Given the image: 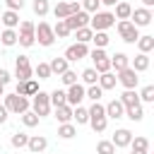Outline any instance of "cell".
I'll list each match as a JSON object with an SVG mask.
<instances>
[{
	"mask_svg": "<svg viewBox=\"0 0 154 154\" xmlns=\"http://www.w3.org/2000/svg\"><path fill=\"white\" fill-rule=\"evenodd\" d=\"M87 111H89V125H91V130H94V132H103V130H106V125H108V118H106L103 103L94 101V103H91V108H87Z\"/></svg>",
	"mask_w": 154,
	"mask_h": 154,
	"instance_id": "cell-1",
	"label": "cell"
},
{
	"mask_svg": "<svg viewBox=\"0 0 154 154\" xmlns=\"http://www.w3.org/2000/svg\"><path fill=\"white\" fill-rule=\"evenodd\" d=\"M36 24L34 22H29V19H24V22H19V31H17V43L19 46H24V48H31L34 43H36Z\"/></svg>",
	"mask_w": 154,
	"mask_h": 154,
	"instance_id": "cell-2",
	"label": "cell"
},
{
	"mask_svg": "<svg viewBox=\"0 0 154 154\" xmlns=\"http://www.w3.org/2000/svg\"><path fill=\"white\" fill-rule=\"evenodd\" d=\"M2 106L7 108V113H17V116H22V113L29 111L31 101H29L26 96H19V94H5V103H2Z\"/></svg>",
	"mask_w": 154,
	"mask_h": 154,
	"instance_id": "cell-3",
	"label": "cell"
},
{
	"mask_svg": "<svg viewBox=\"0 0 154 154\" xmlns=\"http://www.w3.org/2000/svg\"><path fill=\"white\" fill-rule=\"evenodd\" d=\"M113 24H116L113 12H94V14L89 17V29H91V31H106V29H111Z\"/></svg>",
	"mask_w": 154,
	"mask_h": 154,
	"instance_id": "cell-4",
	"label": "cell"
},
{
	"mask_svg": "<svg viewBox=\"0 0 154 154\" xmlns=\"http://www.w3.org/2000/svg\"><path fill=\"white\" fill-rule=\"evenodd\" d=\"M14 77H17V82L34 79V67H31V63H29L26 55H17L14 58Z\"/></svg>",
	"mask_w": 154,
	"mask_h": 154,
	"instance_id": "cell-5",
	"label": "cell"
},
{
	"mask_svg": "<svg viewBox=\"0 0 154 154\" xmlns=\"http://www.w3.org/2000/svg\"><path fill=\"white\" fill-rule=\"evenodd\" d=\"M31 111L38 116V118H43V116H48L51 113V99H48V91H36L34 96H31Z\"/></svg>",
	"mask_w": 154,
	"mask_h": 154,
	"instance_id": "cell-6",
	"label": "cell"
},
{
	"mask_svg": "<svg viewBox=\"0 0 154 154\" xmlns=\"http://www.w3.org/2000/svg\"><path fill=\"white\" fill-rule=\"evenodd\" d=\"M89 58H91L94 70H96L99 75L111 72V55H106V51H103V48H94V51H89Z\"/></svg>",
	"mask_w": 154,
	"mask_h": 154,
	"instance_id": "cell-7",
	"label": "cell"
},
{
	"mask_svg": "<svg viewBox=\"0 0 154 154\" xmlns=\"http://www.w3.org/2000/svg\"><path fill=\"white\" fill-rule=\"evenodd\" d=\"M116 26H118V34H120V38H123L125 43H135V41L140 38V29H137L130 19H120Z\"/></svg>",
	"mask_w": 154,
	"mask_h": 154,
	"instance_id": "cell-8",
	"label": "cell"
},
{
	"mask_svg": "<svg viewBox=\"0 0 154 154\" xmlns=\"http://www.w3.org/2000/svg\"><path fill=\"white\" fill-rule=\"evenodd\" d=\"M34 34H36V41H38L41 46H46V48H48V46H53V41H55L53 26H51L48 22H38V24H36V31H34Z\"/></svg>",
	"mask_w": 154,
	"mask_h": 154,
	"instance_id": "cell-9",
	"label": "cell"
},
{
	"mask_svg": "<svg viewBox=\"0 0 154 154\" xmlns=\"http://www.w3.org/2000/svg\"><path fill=\"white\" fill-rule=\"evenodd\" d=\"M87 96H84V84H72V87H67V91H65V103L70 106V108H75V106H79L82 101H84Z\"/></svg>",
	"mask_w": 154,
	"mask_h": 154,
	"instance_id": "cell-10",
	"label": "cell"
},
{
	"mask_svg": "<svg viewBox=\"0 0 154 154\" xmlns=\"http://www.w3.org/2000/svg\"><path fill=\"white\" fill-rule=\"evenodd\" d=\"M152 19H154V14H152V10H147V7H137V10H132V14H130V22H132L137 29H140V26H149Z\"/></svg>",
	"mask_w": 154,
	"mask_h": 154,
	"instance_id": "cell-11",
	"label": "cell"
},
{
	"mask_svg": "<svg viewBox=\"0 0 154 154\" xmlns=\"http://www.w3.org/2000/svg\"><path fill=\"white\" fill-rule=\"evenodd\" d=\"M63 22H65V26H67L70 31H77V29H82V26H89V14H87L84 10H79V12L70 14V17L63 19Z\"/></svg>",
	"mask_w": 154,
	"mask_h": 154,
	"instance_id": "cell-12",
	"label": "cell"
},
{
	"mask_svg": "<svg viewBox=\"0 0 154 154\" xmlns=\"http://www.w3.org/2000/svg\"><path fill=\"white\" fill-rule=\"evenodd\" d=\"M89 55V48H87V43H72V46H67V51H65V60L67 63H77V60H82V58H87Z\"/></svg>",
	"mask_w": 154,
	"mask_h": 154,
	"instance_id": "cell-13",
	"label": "cell"
},
{
	"mask_svg": "<svg viewBox=\"0 0 154 154\" xmlns=\"http://www.w3.org/2000/svg\"><path fill=\"white\" fill-rule=\"evenodd\" d=\"M116 79H118L125 89H135V87L140 84V77H137V72H135L132 67H125V70L116 72Z\"/></svg>",
	"mask_w": 154,
	"mask_h": 154,
	"instance_id": "cell-14",
	"label": "cell"
},
{
	"mask_svg": "<svg viewBox=\"0 0 154 154\" xmlns=\"http://www.w3.org/2000/svg\"><path fill=\"white\" fill-rule=\"evenodd\" d=\"M82 7H79V2H58L55 7H53V14H55V19H67L70 14H75V12H79Z\"/></svg>",
	"mask_w": 154,
	"mask_h": 154,
	"instance_id": "cell-15",
	"label": "cell"
},
{
	"mask_svg": "<svg viewBox=\"0 0 154 154\" xmlns=\"http://www.w3.org/2000/svg\"><path fill=\"white\" fill-rule=\"evenodd\" d=\"M130 140H132V132H130L128 128H118V130L113 132L111 144H113L116 149H123V147H130Z\"/></svg>",
	"mask_w": 154,
	"mask_h": 154,
	"instance_id": "cell-16",
	"label": "cell"
},
{
	"mask_svg": "<svg viewBox=\"0 0 154 154\" xmlns=\"http://www.w3.org/2000/svg\"><path fill=\"white\" fill-rule=\"evenodd\" d=\"M38 91V82L36 79H26V82H17V89H14V94H19V96H34Z\"/></svg>",
	"mask_w": 154,
	"mask_h": 154,
	"instance_id": "cell-17",
	"label": "cell"
},
{
	"mask_svg": "<svg viewBox=\"0 0 154 154\" xmlns=\"http://www.w3.org/2000/svg\"><path fill=\"white\" fill-rule=\"evenodd\" d=\"M46 147H48V140H46L43 135H31L29 142H26V149H29L31 154H41Z\"/></svg>",
	"mask_w": 154,
	"mask_h": 154,
	"instance_id": "cell-18",
	"label": "cell"
},
{
	"mask_svg": "<svg viewBox=\"0 0 154 154\" xmlns=\"http://www.w3.org/2000/svg\"><path fill=\"white\" fill-rule=\"evenodd\" d=\"M103 111H106V118H113V120H118V118H123V103L118 101V99H113V101H108L106 106H103Z\"/></svg>",
	"mask_w": 154,
	"mask_h": 154,
	"instance_id": "cell-19",
	"label": "cell"
},
{
	"mask_svg": "<svg viewBox=\"0 0 154 154\" xmlns=\"http://www.w3.org/2000/svg\"><path fill=\"white\" fill-rule=\"evenodd\" d=\"M0 22L5 24V29H17V26H19V12L5 10V12L0 14Z\"/></svg>",
	"mask_w": 154,
	"mask_h": 154,
	"instance_id": "cell-20",
	"label": "cell"
},
{
	"mask_svg": "<svg viewBox=\"0 0 154 154\" xmlns=\"http://www.w3.org/2000/svg\"><path fill=\"white\" fill-rule=\"evenodd\" d=\"M125 67H130V55H125V53H116V55H111V70L120 72V70H125Z\"/></svg>",
	"mask_w": 154,
	"mask_h": 154,
	"instance_id": "cell-21",
	"label": "cell"
},
{
	"mask_svg": "<svg viewBox=\"0 0 154 154\" xmlns=\"http://www.w3.org/2000/svg\"><path fill=\"white\" fill-rule=\"evenodd\" d=\"M130 67H132L137 75H140V72H144V70L149 67V55H147V53H137V55L130 60Z\"/></svg>",
	"mask_w": 154,
	"mask_h": 154,
	"instance_id": "cell-22",
	"label": "cell"
},
{
	"mask_svg": "<svg viewBox=\"0 0 154 154\" xmlns=\"http://www.w3.org/2000/svg\"><path fill=\"white\" fill-rule=\"evenodd\" d=\"M118 101L123 103V108H128V106H140V96H137L135 89H125V91L118 96Z\"/></svg>",
	"mask_w": 154,
	"mask_h": 154,
	"instance_id": "cell-23",
	"label": "cell"
},
{
	"mask_svg": "<svg viewBox=\"0 0 154 154\" xmlns=\"http://www.w3.org/2000/svg\"><path fill=\"white\" fill-rule=\"evenodd\" d=\"M130 14H132V5L118 0V2H116V12H113V17L120 22V19H130Z\"/></svg>",
	"mask_w": 154,
	"mask_h": 154,
	"instance_id": "cell-24",
	"label": "cell"
},
{
	"mask_svg": "<svg viewBox=\"0 0 154 154\" xmlns=\"http://www.w3.org/2000/svg\"><path fill=\"white\" fill-rule=\"evenodd\" d=\"M135 43H137V48H140V53H147V55H149V53L154 51V36H149V34H144V36H140V38H137Z\"/></svg>",
	"mask_w": 154,
	"mask_h": 154,
	"instance_id": "cell-25",
	"label": "cell"
},
{
	"mask_svg": "<svg viewBox=\"0 0 154 154\" xmlns=\"http://www.w3.org/2000/svg\"><path fill=\"white\" fill-rule=\"evenodd\" d=\"M116 82H118V79H116V72H103V75H99V82H96V84H99L103 91H108V89L116 87Z\"/></svg>",
	"mask_w": 154,
	"mask_h": 154,
	"instance_id": "cell-26",
	"label": "cell"
},
{
	"mask_svg": "<svg viewBox=\"0 0 154 154\" xmlns=\"http://www.w3.org/2000/svg\"><path fill=\"white\" fill-rule=\"evenodd\" d=\"M67 65H70V63H67L65 58H53V60L48 63V67H51V75H63L65 70H70Z\"/></svg>",
	"mask_w": 154,
	"mask_h": 154,
	"instance_id": "cell-27",
	"label": "cell"
},
{
	"mask_svg": "<svg viewBox=\"0 0 154 154\" xmlns=\"http://www.w3.org/2000/svg\"><path fill=\"white\" fill-rule=\"evenodd\" d=\"M55 118H58V123H72V108L67 103L55 106Z\"/></svg>",
	"mask_w": 154,
	"mask_h": 154,
	"instance_id": "cell-28",
	"label": "cell"
},
{
	"mask_svg": "<svg viewBox=\"0 0 154 154\" xmlns=\"http://www.w3.org/2000/svg\"><path fill=\"white\" fill-rule=\"evenodd\" d=\"M123 116H125V118H130V120H135V123H140V120L144 118V111H142V103H140V106H128V108L123 111Z\"/></svg>",
	"mask_w": 154,
	"mask_h": 154,
	"instance_id": "cell-29",
	"label": "cell"
},
{
	"mask_svg": "<svg viewBox=\"0 0 154 154\" xmlns=\"http://www.w3.org/2000/svg\"><path fill=\"white\" fill-rule=\"evenodd\" d=\"M72 120H75L77 125L89 123V111H87L84 106H75V108H72Z\"/></svg>",
	"mask_w": 154,
	"mask_h": 154,
	"instance_id": "cell-30",
	"label": "cell"
},
{
	"mask_svg": "<svg viewBox=\"0 0 154 154\" xmlns=\"http://www.w3.org/2000/svg\"><path fill=\"white\" fill-rule=\"evenodd\" d=\"M77 135V128L72 125V123H60L58 125V137H63V140H72Z\"/></svg>",
	"mask_w": 154,
	"mask_h": 154,
	"instance_id": "cell-31",
	"label": "cell"
},
{
	"mask_svg": "<svg viewBox=\"0 0 154 154\" xmlns=\"http://www.w3.org/2000/svg\"><path fill=\"white\" fill-rule=\"evenodd\" d=\"M0 41H2L5 48H12V46L17 43V29H5V31L0 34Z\"/></svg>",
	"mask_w": 154,
	"mask_h": 154,
	"instance_id": "cell-32",
	"label": "cell"
},
{
	"mask_svg": "<svg viewBox=\"0 0 154 154\" xmlns=\"http://www.w3.org/2000/svg\"><path fill=\"white\" fill-rule=\"evenodd\" d=\"M130 149L149 152V140H147V137H142V135H137V137H132V140H130Z\"/></svg>",
	"mask_w": 154,
	"mask_h": 154,
	"instance_id": "cell-33",
	"label": "cell"
},
{
	"mask_svg": "<svg viewBox=\"0 0 154 154\" xmlns=\"http://www.w3.org/2000/svg\"><path fill=\"white\" fill-rule=\"evenodd\" d=\"M91 41H94V48H106L111 38H108V34H106V31H94Z\"/></svg>",
	"mask_w": 154,
	"mask_h": 154,
	"instance_id": "cell-34",
	"label": "cell"
},
{
	"mask_svg": "<svg viewBox=\"0 0 154 154\" xmlns=\"http://www.w3.org/2000/svg\"><path fill=\"white\" fill-rule=\"evenodd\" d=\"M84 96H87V99H91V101H99V99L103 96V89H101L99 84H89V87L84 89Z\"/></svg>",
	"mask_w": 154,
	"mask_h": 154,
	"instance_id": "cell-35",
	"label": "cell"
},
{
	"mask_svg": "<svg viewBox=\"0 0 154 154\" xmlns=\"http://www.w3.org/2000/svg\"><path fill=\"white\" fill-rule=\"evenodd\" d=\"M48 99H51V108L63 106V103H65V91H63V89H53V91L48 94Z\"/></svg>",
	"mask_w": 154,
	"mask_h": 154,
	"instance_id": "cell-36",
	"label": "cell"
},
{
	"mask_svg": "<svg viewBox=\"0 0 154 154\" xmlns=\"http://www.w3.org/2000/svg\"><path fill=\"white\" fill-rule=\"evenodd\" d=\"M19 118H22L24 128H36V125H38V120H41V118H38V116H36L34 111H26V113H22Z\"/></svg>",
	"mask_w": 154,
	"mask_h": 154,
	"instance_id": "cell-37",
	"label": "cell"
},
{
	"mask_svg": "<svg viewBox=\"0 0 154 154\" xmlns=\"http://www.w3.org/2000/svg\"><path fill=\"white\" fill-rule=\"evenodd\" d=\"M31 10H34V14H38V17H46L48 14V0H34L31 2Z\"/></svg>",
	"mask_w": 154,
	"mask_h": 154,
	"instance_id": "cell-38",
	"label": "cell"
},
{
	"mask_svg": "<svg viewBox=\"0 0 154 154\" xmlns=\"http://www.w3.org/2000/svg\"><path fill=\"white\" fill-rule=\"evenodd\" d=\"M75 36H77V43H89V41H91V36H94V31H91L89 26H82V29H77V31H75Z\"/></svg>",
	"mask_w": 154,
	"mask_h": 154,
	"instance_id": "cell-39",
	"label": "cell"
},
{
	"mask_svg": "<svg viewBox=\"0 0 154 154\" xmlns=\"http://www.w3.org/2000/svg\"><path fill=\"white\" fill-rule=\"evenodd\" d=\"M34 79H48L51 77V67H48V63H38L36 67H34Z\"/></svg>",
	"mask_w": 154,
	"mask_h": 154,
	"instance_id": "cell-40",
	"label": "cell"
},
{
	"mask_svg": "<svg viewBox=\"0 0 154 154\" xmlns=\"http://www.w3.org/2000/svg\"><path fill=\"white\" fill-rule=\"evenodd\" d=\"M82 82H84L87 87H89V84H96V82H99V72H96L94 67H87V70L82 72Z\"/></svg>",
	"mask_w": 154,
	"mask_h": 154,
	"instance_id": "cell-41",
	"label": "cell"
},
{
	"mask_svg": "<svg viewBox=\"0 0 154 154\" xmlns=\"http://www.w3.org/2000/svg\"><path fill=\"white\" fill-rule=\"evenodd\" d=\"M10 142H12V147H14V149H22V147H26V142H29V135H26V132H14Z\"/></svg>",
	"mask_w": 154,
	"mask_h": 154,
	"instance_id": "cell-42",
	"label": "cell"
},
{
	"mask_svg": "<svg viewBox=\"0 0 154 154\" xmlns=\"http://www.w3.org/2000/svg\"><path fill=\"white\" fill-rule=\"evenodd\" d=\"M53 34H55V38H65V36H70L72 31L65 26V22H63V19H58V22H55V26H53Z\"/></svg>",
	"mask_w": 154,
	"mask_h": 154,
	"instance_id": "cell-43",
	"label": "cell"
},
{
	"mask_svg": "<svg viewBox=\"0 0 154 154\" xmlns=\"http://www.w3.org/2000/svg\"><path fill=\"white\" fill-rule=\"evenodd\" d=\"M96 154H116V147L111 144V140H101L96 144Z\"/></svg>",
	"mask_w": 154,
	"mask_h": 154,
	"instance_id": "cell-44",
	"label": "cell"
},
{
	"mask_svg": "<svg viewBox=\"0 0 154 154\" xmlns=\"http://www.w3.org/2000/svg\"><path fill=\"white\" fill-rule=\"evenodd\" d=\"M79 7H82V10L87 12V14H89V12L94 14V12H99L101 2H99V0H82V2H79Z\"/></svg>",
	"mask_w": 154,
	"mask_h": 154,
	"instance_id": "cell-45",
	"label": "cell"
},
{
	"mask_svg": "<svg viewBox=\"0 0 154 154\" xmlns=\"http://www.w3.org/2000/svg\"><path fill=\"white\" fill-rule=\"evenodd\" d=\"M137 96H140V103H142V101L152 103V101H154V87H152V84H147V87H144V89H142Z\"/></svg>",
	"mask_w": 154,
	"mask_h": 154,
	"instance_id": "cell-46",
	"label": "cell"
},
{
	"mask_svg": "<svg viewBox=\"0 0 154 154\" xmlns=\"http://www.w3.org/2000/svg\"><path fill=\"white\" fill-rule=\"evenodd\" d=\"M60 79H63V84H65V87H72V84H77V72L65 70V72L60 75Z\"/></svg>",
	"mask_w": 154,
	"mask_h": 154,
	"instance_id": "cell-47",
	"label": "cell"
},
{
	"mask_svg": "<svg viewBox=\"0 0 154 154\" xmlns=\"http://www.w3.org/2000/svg\"><path fill=\"white\" fill-rule=\"evenodd\" d=\"M5 5H7V10H12V12H19L26 2L24 0H5Z\"/></svg>",
	"mask_w": 154,
	"mask_h": 154,
	"instance_id": "cell-48",
	"label": "cell"
},
{
	"mask_svg": "<svg viewBox=\"0 0 154 154\" xmlns=\"http://www.w3.org/2000/svg\"><path fill=\"white\" fill-rule=\"evenodd\" d=\"M10 79H12V75H10L7 70H0V87H5Z\"/></svg>",
	"mask_w": 154,
	"mask_h": 154,
	"instance_id": "cell-49",
	"label": "cell"
},
{
	"mask_svg": "<svg viewBox=\"0 0 154 154\" xmlns=\"http://www.w3.org/2000/svg\"><path fill=\"white\" fill-rule=\"evenodd\" d=\"M7 116H10V113H7V108L0 103V125H2V123H7Z\"/></svg>",
	"mask_w": 154,
	"mask_h": 154,
	"instance_id": "cell-50",
	"label": "cell"
},
{
	"mask_svg": "<svg viewBox=\"0 0 154 154\" xmlns=\"http://www.w3.org/2000/svg\"><path fill=\"white\" fill-rule=\"evenodd\" d=\"M99 2H101V5H106V7H116V2H118V0H99Z\"/></svg>",
	"mask_w": 154,
	"mask_h": 154,
	"instance_id": "cell-51",
	"label": "cell"
},
{
	"mask_svg": "<svg viewBox=\"0 0 154 154\" xmlns=\"http://www.w3.org/2000/svg\"><path fill=\"white\" fill-rule=\"evenodd\" d=\"M142 2H144V7H147V10H152V7H154V0H142Z\"/></svg>",
	"mask_w": 154,
	"mask_h": 154,
	"instance_id": "cell-52",
	"label": "cell"
},
{
	"mask_svg": "<svg viewBox=\"0 0 154 154\" xmlns=\"http://www.w3.org/2000/svg\"><path fill=\"white\" fill-rule=\"evenodd\" d=\"M132 154H149V152H137V149H132Z\"/></svg>",
	"mask_w": 154,
	"mask_h": 154,
	"instance_id": "cell-53",
	"label": "cell"
},
{
	"mask_svg": "<svg viewBox=\"0 0 154 154\" xmlns=\"http://www.w3.org/2000/svg\"><path fill=\"white\" fill-rule=\"evenodd\" d=\"M0 96H5V87H0Z\"/></svg>",
	"mask_w": 154,
	"mask_h": 154,
	"instance_id": "cell-54",
	"label": "cell"
}]
</instances>
